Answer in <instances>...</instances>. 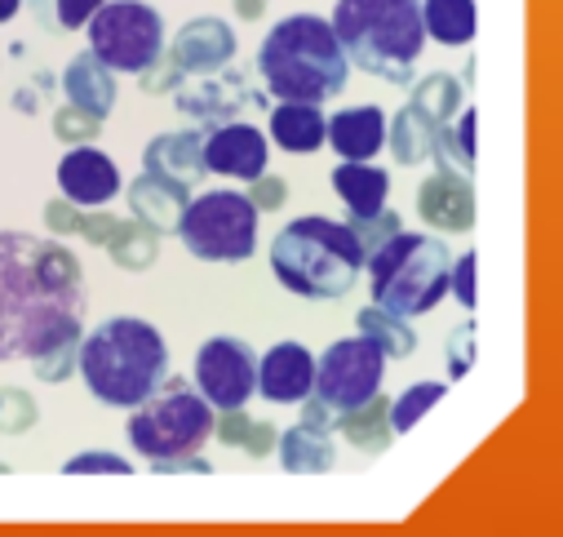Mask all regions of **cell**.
Masks as SVG:
<instances>
[{
    "label": "cell",
    "mask_w": 563,
    "mask_h": 537,
    "mask_svg": "<svg viewBox=\"0 0 563 537\" xmlns=\"http://www.w3.org/2000/svg\"><path fill=\"white\" fill-rule=\"evenodd\" d=\"M85 266L49 235L0 231V360H36L85 333Z\"/></svg>",
    "instance_id": "obj_1"
},
{
    "label": "cell",
    "mask_w": 563,
    "mask_h": 537,
    "mask_svg": "<svg viewBox=\"0 0 563 537\" xmlns=\"http://www.w3.org/2000/svg\"><path fill=\"white\" fill-rule=\"evenodd\" d=\"M76 373L107 409H137L169 377V347L156 325L137 316H111L80 338Z\"/></svg>",
    "instance_id": "obj_2"
},
{
    "label": "cell",
    "mask_w": 563,
    "mask_h": 537,
    "mask_svg": "<svg viewBox=\"0 0 563 537\" xmlns=\"http://www.w3.org/2000/svg\"><path fill=\"white\" fill-rule=\"evenodd\" d=\"M364 244L338 218H294L271 240V276L307 303H342L364 276Z\"/></svg>",
    "instance_id": "obj_3"
},
{
    "label": "cell",
    "mask_w": 563,
    "mask_h": 537,
    "mask_svg": "<svg viewBox=\"0 0 563 537\" xmlns=\"http://www.w3.org/2000/svg\"><path fill=\"white\" fill-rule=\"evenodd\" d=\"M257 72L279 102H324L346 89L351 63L324 19L294 14L266 32L257 50Z\"/></svg>",
    "instance_id": "obj_4"
},
{
    "label": "cell",
    "mask_w": 563,
    "mask_h": 537,
    "mask_svg": "<svg viewBox=\"0 0 563 537\" xmlns=\"http://www.w3.org/2000/svg\"><path fill=\"white\" fill-rule=\"evenodd\" d=\"M329 28L346 63L390 85H408L421 50H427L421 0H338Z\"/></svg>",
    "instance_id": "obj_5"
},
{
    "label": "cell",
    "mask_w": 563,
    "mask_h": 537,
    "mask_svg": "<svg viewBox=\"0 0 563 537\" xmlns=\"http://www.w3.org/2000/svg\"><path fill=\"white\" fill-rule=\"evenodd\" d=\"M364 272H368L373 303L408 320V316H427L444 303L453 253L440 235L395 231L386 244H377L364 257Z\"/></svg>",
    "instance_id": "obj_6"
},
{
    "label": "cell",
    "mask_w": 563,
    "mask_h": 537,
    "mask_svg": "<svg viewBox=\"0 0 563 537\" xmlns=\"http://www.w3.org/2000/svg\"><path fill=\"white\" fill-rule=\"evenodd\" d=\"M129 445L147 462L200 453L213 436V405L183 377H165L143 405L129 414Z\"/></svg>",
    "instance_id": "obj_7"
},
{
    "label": "cell",
    "mask_w": 563,
    "mask_h": 537,
    "mask_svg": "<svg viewBox=\"0 0 563 537\" xmlns=\"http://www.w3.org/2000/svg\"><path fill=\"white\" fill-rule=\"evenodd\" d=\"M178 235L200 262H249L257 249V209L244 191H205L187 200Z\"/></svg>",
    "instance_id": "obj_8"
},
{
    "label": "cell",
    "mask_w": 563,
    "mask_h": 537,
    "mask_svg": "<svg viewBox=\"0 0 563 537\" xmlns=\"http://www.w3.org/2000/svg\"><path fill=\"white\" fill-rule=\"evenodd\" d=\"M85 32H89V50L111 72L143 76L165 54V23L161 10H152L147 0H107L85 23Z\"/></svg>",
    "instance_id": "obj_9"
},
{
    "label": "cell",
    "mask_w": 563,
    "mask_h": 537,
    "mask_svg": "<svg viewBox=\"0 0 563 537\" xmlns=\"http://www.w3.org/2000/svg\"><path fill=\"white\" fill-rule=\"evenodd\" d=\"M382 373H386V355L377 342L360 338H338L320 360H316V395L324 405H333L338 414L364 405L368 395L382 391Z\"/></svg>",
    "instance_id": "obj_10"
},
{
    "label": "cell",
    "mask_w": 563,
    "mask_h": 537,
    "mask_svg": "<svg viewBox=\"0 0 563 537\" xmlns=\"http://www.w3.org/2000/svg\"><path fill=\"white\" fill-rule=\"evenodd\" d=\"M196 386L213 409H244L257 391V351L244 338H209L196 351Z\"/></svg>",
    "instance_id": "obj_11"
},
{
    "label": "cell",
    "mask_w": 563,
    "mask_h": 537,
    "mask_svg": "<svg viewBox=\"0 0 563 537\" xmlns=\"http://www.w3.org/2000/svg\"><path fill=\"white\" fill-rule=\"evenodd\" d=\"M271 147H266V133L240 120H222L218 129H205V169L222 174V178H240L253 183L266 174Z\"/></svg>",
    "instance_id": "obj_12"
},
{
    "label": "cell",
    "mask_w": 563,
    "mask_h": 537,
    "mask_svg": "<svg viewBox=\"0 0 563 537\" xmlns=\"http://www.w3.org/2000/svg\"><path fill=\"white\" fill-rule=\"evenodd\" d=\"M174 102L178 111L205 120V124H222V120H235L244 107H262V94H249V76L244 72H209V76H196L191 85L183 80L174 89Z\"/></svg>",
    "instance_id": "obj_13"
},
{
    "label": "cell",
    "mask_w": 563,
    "mask_h": 537,
    "mask_svg": "<svg viewBox=\"0 0 563 537\" xmlns=\"http://www.w3.org/2000/svg\"><path fill=\"white\" fill-rule=\"evenodd\" d=\"M58 191L80 205V209H102L120 196V169L107 152H98L93 143L85 147H71L63 161H58Z\"/></svg>",
    "instance_id": "obj_14"
},
{
    "label": "cell",
    "mask_w": 563,
    "mask_h": 537,
    "mask_svg": "<svg viewBox=\"0 0 563 537\" xmlns=\"http://www.w3.org/2000/svg\"><path fill=\"white\" fill-rule=\"evenodd\" d=\"M257 391L271 405H302L316 391V355L302 342H275L257 360Z\"/></svg>",
    "instance_id": "obj_15"
},
{
    "label": "cell",
    "mask_w": 563,
    "mask_h": 537,
    "mask_svg": "<svg viewBox=\"0 0 563 537\" xmlns=\"http://www.w3.org/2000/svg\"><path fill=\"white\" fill-rule=\"evenodd\" d=\"M417 213L431 231H471L475 227V187L457 169H435L417 187Z\"/></svg>",
    "instance_id": "obj_16"
},
{
    "label": "cell",
    "mask_w": 563,
    "mask_h": 537,
    "mask_svg": "<svg viewBox=\"0 0 563 537\" xmlns=\"http://www.w3.org/2000/svg\"><path fill=\"white\" fill-rule=\"evenodd\" d=\"M165 54L178 63L183 76H209V72H222L235 58V32L222 19L205 14V19L183 23Z\"/></svg>",
    "instance_id": "obj_17"
},
{
    "label": "cell",
    "mask_w": 563,
    "mask_h": 537,
    "mask_svg": "<svg viewBox=\"0 0 563 537\" xmlns=\"http://www.w3.org/2000/svg\"><path fill=\"white\" fill-rule=\"evenodd\" d=\"M129 209H133V218L137 222H147L152 231H178V222H183V209H187V200H191V187H183V183H174V178H161V174H152V169H143L133 183H129Z\"/></svg>",
    "instance_id": "obj_18"
},
{
    "label": "cell",
    "mask_w": 563,
    "mask_h": 537,
    "mask_svg": "<svg viewBox=\"0 0 563 537\" xmlns=\"http://www.w3.org/2000/svg\"><path fill=\"white\" fill-rule=\"evenodd\" d=\"M324 143L342 156V161H373L386 147V111L382 107H342L338 116H329V133Z\"/></svg>",
    "instance_id": "obj_19"
},
{
    "label": "cell",
    "mask_w": 563,
    "mask_h": 537,
    "mask_svg": "<svg viewBox=\"0 0 563 537\" xmlns=\"http://www.w3.org/2000/svg\"><path fill=\"white\" fill-rule=\"evenodd\" d=\"M143 169L174 178L183 187H196L209 169H205V129H178V133H161V139L147 147Z\"/></svg>",
    "instance_id": "obj_20"
},
{
    "label": "cell",
    "mask_w": 563,
    "mask_h": 537,
    "mask_svg": "<svg viewBox=\"0 0 563 537\" xmlns=\"http://www.w3.org/2000/svg\"><path fill=\"white\" fill-rule=\"evenodd\" d=\"M63 89H67V102L93 111L98 120H107V116L115 111V72H111L93 50H85V54H76V58L67 63Z\"/></svg>",
    "instance_id": "obj_21"
},
{
    "label": "cell",
    "mask_w": 563,
    "mask_h": 537,
    "mask_svg": "<svg viewBox=\"0 0 563 537\" xmlns=\"http://www.w3.org/2000/svg\"><path fill=\"white\" fill-rule=\"evenodd\" d=\"M324 133H329V116L320 111V102H279L271 111V143L279 152H320L324 147Z\"/></svg>",
    "instance_id": "obj_22"
},
{
    "label": "cell",
    "mask_w": 563,
    "mask_h": 537,
    "mask_svg": "<svg viewBox=\"0 0 563 537\" xmlns=\"http://www.w3.org/2000/svg\"><path fill=\"white\" fill-rule=\"evenodd\" d=\"M333 191L342 196L346 218H373L377 209H386L390 174L382 165H368V161H342L333 169Z\"/></svg>",
    "instance_id": "obj_23"
},
{
    "label": "cell",
    "mask_w": 563,
    "mask_h": 537,
    "mask_svg": "<svg viewBox=\"0 0 563 537\" xmlns=\"http://www.w3.org/2000/svg\"><path fill=\"white\" fill-rule=\"evenodd\" d=\"M338 431H342V440H346L351 449H360L364 458L386 453V449L395 445V427H390V399H386L382 391H377V395H368L364 405H355V409L338 414Z\"/></svg>",
    "instance_id": "obj_24"
},
{
    "label": "cell",
    "mask_w": 563,
    "mask_h": 537,
    "mask_svg": "<svg viewBox=\"0 0 563 537\" xmlns=\"http://www.w3.org/2000/svg\"><path fill=\"white\" fill-rule=\"evenodd\" d=\"M275 449H279V467H285L289 475H324L338 462L333 431H320V427H307V423L289 427L275 440Z\"/></svg>",
    "instance_id": "obj_25"
},
{
    "label": "cell",
    "mask_w": 563,
    "mask_h": 537,
    "mask_svg": "<svg viewBox=\"0 0 563 537\" xmlns=\"http://www.w3.org/2000/svg\"><path fill=\"white\" fill-rule=\"evenodd\" d=\"M435 133H440L435 120H427L412 102H404V107L390 116V124H386V147H390V156H395L399 165L417 169V165H427V161L435 156Z\"/></svg>",
    "instance_id": "obj_26"
},
{
    "label": "cell",
    "mask_w": 563,
    "mask_h": 537,
    "mask_svg": "<svg viewBox=\"0 0 563 537\" xmlns=\"http://www.w3.org/2000/svg\"><path fill=\"white\" fill-rule=\"evenodd\" d=\"M421 28H427L431 41L457 50L475 41L479 10H475V0H421Z\"/></svg>",
    "instance_id": "obj_27"
},
{
    "label": "cell",
    "mask_w": 563,
    "mask_h": 537,
    "mask_svg": "<svg viewBox=\"0 0 563 537\" xmlns=\"http://www.w3.org/2000/svg\"><path fill=\"white\" fill-rule=\"evenodd\" d=\"M408 102L427 116V120H435V124H449L462 107H466V85L457 80V76H449V72H431V76H421L412 89H408Z\"/></svg>",
    "instance_id": "obj_28"
},
{
    "label": "cell",
    "mask_w": 563,
    "mask_h": 537,
    "mask_svg": "<svg viewBox=\"0 0 563 537\" xmlns=\"http://www.w3.org/2000/svg\"><path fill=\"white\" fill-rule=\"evenodd\" d=\"M475 107H462L449 124H440V133H435V165L440 169H457V174H475Z\"/></svg>",
    "instance_id": "obj_29"
},
{
    "label": "cell",
    "mask_w": 563,
    "mask_h": 537,
    "mask_svg": "<svg viewBox=\"0 0 563 537\" xmlns=\"http://www.w3.org/2000/svg\"><path fill=\"white\" fill-rule=\"evenodd\" d=\"M107 253H111V262L120 266V272H152L156 257H161V231H152L147 222L129 218V222L115 227Z\"/></svg>",
    "instance_id": "obj_30"
},
{
    "label": "cell",
    "mask_w": 563,
    "mask_h": 537,
    "mask_svg": "<svg viewBox=\"0 0 563 537\" xmlns=\"http://www.w3.org/2000/svg\"><path fill=\"white\" fill-rule=\"evenodd\" d=\"M213 436H218L227 449H244L249 458H271V453H275V440H279V431H275L271 423H257V418H249L244 409H222V414L213 418Z\"/></svg>",
    "instance_id": "obj_31"
},
{
    "label": "cell",
    "mask_w": 563,
    "mask_h": 537,
    "mask_svg": "<svg viewBox=\"0 0 563 537\" xmlns=\"http://www.w3.org/2000/svg\"><path fill=\"white\" fill-rule=\"evenodd\" d=\"M355 325H360V333H364L368 342L382 347L386 360H408V355L417 351V333L408 329V320L395 316V311H386V307H377V303L364 307V311L355 316Z\"/></svg>",
    "instance_id": "obj_32"
},
{
    "label": "cell",
    "mask_w": 563,
    "mask_h": 537,
    "mask_svg": "<svg viewBox=\"0 0 563 537\" xmlns=\"http://www.w3.org/2000/svg\"><path fill=\"white\" fill-rule=\"evenodd\" d=\"M444 391H449L444 382H412L399 399H390V427H395V436L412 431V427L444 399Z\"/></svg>",
    "instance_id": "obj_33"
},
{
    "label": "cell",
    "mask_w": 563,
    "mask_h": 537,
    "mask_svg": "<svg viewBox=\"0 0 563 537\" xmlns=\"http://www.w3.org/2000/svg\"><path fill=\"white\" fill-rule=\"evenodd\" d=\"M36 423H41V405L27 391H19V386L0 391V431L5 436H27Z\"/></svg>",
    "instance_id": "obj_34"
},
{
    "label": "cell",
    "mask_w": 563,
    "mask_h": 537,
    "mask_svg": "<svg viewBox=\"0 0 563 537\" xmlns=\"http://www.w3.org/2000/svg\"><path fill=\"white\" fill-rule=\"evenodd\" d=\"M98 133H102V120H98L93 111H85V107H76V102L58 107V116H54V139H58V143L85 147V143L98 139Z\"/></svg>",
    "instance_id": "obj_35"
},
{
    "label": "cell",
    "mask_w": 563,
    "mask_h": 537,
    "mask_svg": "<svg viewBox=\"0 0 563 537\" xmlns=\"http://www.w3.org/2000/svg\"><path fill=\"white\" fill-rule=\"evenodd\" d=\"M80 338H85V333H80ZM80 338H67V342H58L54 351L36 355V360H32V364H36V377L49 382V386L67 382V377L80 369Z\"/></svg>",
    "instance_id": "obj_36"
},
{
    "label": "cell",
    "mask_w": 563,
    "mask_h": 537,
    "mask_svg": "<svg viewBox=\"0 0 563 537\" xmlns=\"http://www.w3.org/2000/svg\"><path fill=\"white\" fill-rule=\"evenodd\" d=\"M346 227L355 231V240L364 244V253H373V249H377V244H386L395 231H404V218L386 205V209H377L373 218H346Z\"/></svg>",
    "instance_id": "obj_37"
},
{
    "label": "cell",
    "mask_w": 563,
    "mask_h": 537,
    "mask_svg": "<svg viewBox=\"0 0 563 537\" xmlns=\"http://www.w3.org/2000/svg\"><path fill=\"white\" fill-rule=\"evenodd\" d=\"M63 471H67V475H133V462L120 458V453H98V449H89V453L67 458Z\"/></svg>",
    "instance_id": "obj_38"
},
{
    "label": "cell",
    "mask_w": 563,
    "mask_h": 537,
    "mask_svg": "<svg viewBox=\"0 0 563 537\" xmlns=\"http://www.w3.org/2000/svg\"><path fill=\"white\" fill-rule=\"evenodd\" d=\"M444 360H449V377L462 382L475 364V325H462L449 333V347H444Z\"/></svg>",
    "instance_id": "obj_39"
},
{
    "label": "cell",
    "mask_w": 563,
    "mask_h": 537,
    "mask_svg": "<svg viewBox=\"0 0 563 537\" xmlns=\"http://www.w3.org/2000/svg\"><path fill=\"white\" fill-rule=\"evenodd\" d=\"M137 80H143V94H156V98H161V94H174V89H178L187 76L178 72V63H174L169 54H161V58H156V63H152L143 76H137Z\"/></svg>",
    "instance_id": "obj_40"
},
{
    "label": "cell",
    "mask_w": 563,
    "mask_h": 537,
    "mask_svg": "<svg viewBox=\"0 0 563 537\" xmlns=\"http://www.w3.org/2000/svg\"><path fill=\"white\" fill-rule=\"evenodd\" d=\"M249 200H253L257 213H271V209H279V205L289 200V183L275 178V174H262V178L249 183Z\"/></svg>",
    "instance_id": "obj_41"
},
{
    "label": "cell",
    "mask_w": 563,
    "mask_h": 537,
    "mask_svg": "<svg viewBox=\"0 0 563 537\" xmlns=\"http://www.w3.org/2000/svg\"><path fill=\"white\" fill-rule=\"evenodd\" d=\"M449 289L457 294V303H462L466 311H475V307H479V294H475V253H462V257L453 262V272H449Z\"/></svg>",
    "instance_id": "obj_42"
},
{
    "label": "cell",
    "mask_w": 563,
    "mask_h": 537,
    "mask_svg": "<svg viewBox=\"0 0 563 537\" xmlns=\"http://www.w3.org/2000/svg\"><path fill=\"white\" fill-rule=\"evenodd\" d=\"M107 0H54V19H58V32H80Z\"/></svg>",
    "instance_id": "obj_43"
},
{
    "label": "cell",
    "mask_w": 563,
    "mask_h": 537,
    "mask_svg": "<svg viewBox=\"0 0 563 537\" xmlns=\"http://www.w3.org/2000/svg\"><path fill=\"white\" fill-rule=\"evenodd\" d=\"M80 218H85V209L71 205L67 196H58V200L45 205V227H49L54 235H80Z\"/></svg>",
    "instance_id": "obj_44"
},
{
    "label": "cell",
    "mask_w": 563,
    "mask_h": 537,
    "mask_svg": "<svg viewBox=\"0 0 563 537\" xmlns=\"http://www.w3.org/2000/svg\"><path fill=\"white\" fill-rule=\"evenodd\" d=\"M115 227H120V218H115V213H107V205H102V209H85V218H80V235H85L89 244H98V249H107V244H111Z\"/></svg>",
    "instance_id": "obj_45"
},
{
    "label": "cell",
    "mask_w": 563,
    "mask_h": 537,
    "mask_svg": "<svg viewBox=\"0 0 563 537\" xmlns=\"http://www.w3.org/2000/svg\"><path fill=\"white\" fill-rule=\"evenodd\" d=\"M156 475H213V462H205L200 453H183V458H161L152 462Z\"/></svg>",
    "instance_id": "obj_46"
},
{
    "label": "cell",
    "mask_w": 563,
    "mask_h": 537,
    "mask_svg": "<svg viewBox=\"0 0 563 537\" xmlns=\"http://www.w3.org/2000/svg\"><path fill=\"white\" fill-rule=\"evenodd\" d=\"M302 423H307V427H320V431H333V427H338V409L324 405V399L311 391V395L302 399Z\"/></svg>",
    "instance_id": "obj_47"
},
{
    "label": "cell",
    "mask_w": 563,
    "mask_h": 537,
    "mask_svg": "<svg viewBox=\"0 0 563 537\" xmlns=\"http://www.w3.org/2000/svg\"><path fill=\"white\" fill-rule=\"evenodd\" d=\"M32 14H36V23H41L45 32H54V36H58V19H54V0H32Z\"/></svg>",
    "instance_id": "obj_48"
},
{
    "label": "cell",
    "mask_w": 563,
    "mask_h": 537,
    "mask_svg": "<svg viewBox=\"0 0 563 537\" xmlns=\"http://www.w3.org/2000/svg\"><path fill=\"white\" fill-rule=\"evenodd\" d=\"M266 6H271V0H235V14H240L244 23H257V19L266 14Z\"/></svg>",
    "instance_id": "obj_49"
},
{
    "label": "cell",
    "mask_w": 563,
    "mask_h": 537,
    "mask_svg": "<svg viewBox=\"0 0 563 537\" xmlns=\"http://www.w3.org/2000/svg\"><path fill=\"white\" fill-rule=\"evenodd\" d=\"M19 10H23V0H0V23L19 19Z\"/></svg>",
    "instance_id": "obj_50"
}]
</instances>
